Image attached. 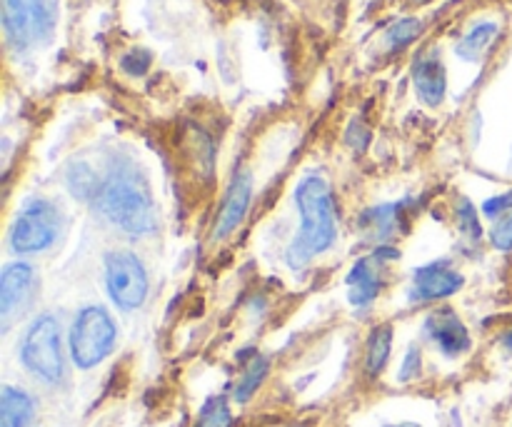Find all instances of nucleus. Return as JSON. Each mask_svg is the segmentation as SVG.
I'll list each match as a JSON object with an SVG mask.
<instances>
[{
    "instance_id": "b1692460",
    "label": "nucleus",
    "mask_w": 512,
    "mask_h": 427,
    "mask_svg": "<svg viewBox=\"0 0 512 427\" xmlns=\"http://www.w3.org/2000/svg\"><path fill=\"white\" fill-rule=\"evenodd\" d=\"M120 65H123L125 73H130V75H143L145 70H148V65H150V53H148V50L135 48V50H130V53L123 55V60H120Z\"/></svg>"
},
{
    "instance_id": "ddd939ff",
    "label": "nucleus",
    "mask_w": 512,
    "mask_h": 427,
    "mask_svg": "<svg viewBox=\"0 0 512 427\" xmlns=\"http://www.w3.org/2000/svg\"><path fill=\"white\" fill-rule=\"evenodd\" d=\"M400 203H388V205H373V208L365 210L358 218V233L365 243H380L385 245L388 238H393L400 228Z\"/></svg>"
},
{
    "instance_id": "dca6fc26",
    "label": "nucleus",
    "mask_w": 512,
    "mask_h": 427,
    "mask_svg": "<svg viewBox=\"0 0 512 427\" xmlns=\"http://www.w3.org/2000/svg\"><path fill=\"white\" fill-rule=\"evenodd\" d=\"M100 175L95 173L93 165H88L85 160H75L70 163V168L65 170V185L73 193V198L85 200V203H95L100 190Z\"/></svg>"
},
{
    "instance_id": "4468645a",
    "label": "nucleus",
    "mask_w": 512,
    "mask_h": 427,
    "mask_svg": "<svg viewBox=\"0 0 512 427\" xmlns=\"http://www.w3.org/2000/svg\"><path fill=\"white\" fill-rule=\"evenodd\" d=\"M378 263V258L358 260L353 265V270L348 273V278H345V283H348V298L355 308H368L378 298L380 288H383Z\"/></svg>"
},
{
    "instance_id": "5701e85b",
    "label": "nucleus",
    "mask_w": 512,
    "mask_h": 427,
    "mask_svg": "<svg viewBox=\"0 0 512 427\" xmlns=\"http://www.w3.org/2000/svg\"><path fill=\"white\" fill-rule=\"evenodd\" d=\"M420 373H423V353H420L418 345H410L403 358V365H400L398 380L400 383H410V380L420 378Z\"/></svg>"
},
{
    "instance_id": "cd10ccee",
    "label": "nucleus",
    "mask_w": 512,
    "mask_h": 427,
    "mask_svg": "<svg viewBox=\"0 0 512 427\" xmlns=\"http://www.w3.org/2000/svg\"><path fill=\"white\" fill-rule=\"evenodd\" d=\"M375 258H378V260H395V258H400V253L395 248H388V245H380L378 253H375Z\"/></svg>"
},
{
    "instance_id": "1a4fd4ad",
    "label": "nucleus",
    "mask_w": 512,
    "mask_h": 427,
    "mask_svg": "<svg viewBox=\"0 0 512 427\" xmlns=\"http://www.w3.org/2000/svg\"><path fill=\"white\" fill-rule=\"evenodd\" d=\"M460 288H463V275L455 273L448 260H435V263L415 270V280L408 298L413 303H428V300L450 298Z\"/></svg>"
},
{
    "instance_id": "6ab92c4d",
    "label": "nucleus",
    "mask_w": 512,
    "mask_h": 427,
    "mask_svg": "<svg viewBox=\"0 0 512 427\" xmlns=\"http://www.w3.org/2000/svg\"><path fill=\"white\" fill-rule=\"evenodd\" d=\"M268 370H270L268 358H263V355H255V358L245 365V373L240 375L238 385H235V400H238V403H248V400L255 395V390L263 385Z\"/></svg>"
},
{
    "instance_id": "f257e3e1",
    "label": "nucleus",
    "mask_w": 512,
    "mask_h": 427,
    "mask_svg": "<svg viewBox=\"0 0 512 427\" xmlns=\"http://www.w3.org/2000/svg\"><path fill=\"white\" fill-rule=\"evenodd\" d=\"M100 213L125 233L148 235L158 228V210L143 170L128 158H115L108 173L100 180L98 198Z\"/></svg>"
},
{
    "instance_id": "9d476101",
    "label": "nucleus",
    "mask_w": 512,
    "mask_h": 427,
    "mask_svg": "<svg viewBox=\"0 0 512 427\" xmlns=\"http://www.w3.org/2000/svg\"><path fill=\"white\" fill-rule=\"evenodd\" d=\"M425 335L433 340L448 358H458V355L470 350V333L465 328L463 320L455 315L453 308H440L428 315L425 320Z\"/></svg>"
},
{
    "instance_id": "2eb2a0df",
    "label": "nucleus",
    "mask_w": 512,
    "mask_h": 427,
    "mask_svg": "<svg viewBox=\"0 0 512 427\" xmlns=\"http://www.w3.org/2000/svg\"><path fill=\"white\" fill-rule=\"evenodd\" d=\"M35 403L25 390L3 385L0 390V427H28L33 423Z\"/></svg>"
},
{
    "instance_id": "7c9ffc66",
    "label": "nucleus",
    "mask_w": 512,
    "mask_h": 427,
    "mask_svg": "<svg viewBox=\"0 0 512 427\" xmlns=\"http://www.w3.org/2000/svg\"><path fill=\"white\" fill-rule=\"evenodd\" d=\"M418 3H428V0H418Z\"/></svg>"
},
{
    "instance_id": "412c9836",
    "label": "nucleus",
    "mask_w": 512,
    "mask_h": 427,
    "mask_svg": "<svg viewBox=\"0 0 512 427\" xmlns=\"http://www.w3.org/2000/svg\"><path fill=\"white\" fill-rule=\"evenodd\" d=\"M458 228L470 243H478L483 238V228H480V220H478V210L470 200H460L458 203Z\"/></svg>"
},
{
    "instance_id": "20e7f679",
    "label": "nucleus",
    "mask_w": 512,
    "mask_h": 427,
    "mask_svg": "<svg viewBox=\"0 0 512 427\" xmlns=\"http://www.w3.org/2000/svg\"><path fill=\"white\" fill-rule=\"evenodd\" d=\"M115 340L118 328L108 310L90 305L80 310L70 330V358L80 370H90L113 353Z\"/></svg>"
},
{
    "instance_id": "393cba45",
    "label": "nucleus",
    "mask_w": 512,
    "mask_h": 427,
    "mask_svg": "<svg viewBox=\"0 0 512 427\" xmlns=\"http://www.w3.org/2000/svg\"><path fill=\"white\" fill-rule=\"evenodd\" d=\"M490 238H493V245L498 250H512V215L510 218L500 220V223L495 225L493 233H490Z\"/></svg>"
},
{
    "instance_id": "f8f14e48",
    "label": "nucleus",
    "mask_w": 512,
    "mask_h": 427,
    "mask_svg": "<svg viewBox=\"0 0 512 427\" xmlns=\"http://www.w3.org/2000/svg\"><path fill=\"white\" fill-rule=\"evenodd\" d=\"M413 83L418 90L420 100L430 108L443 103L445 98V65L438 53L420 55L413 68Z\"/></svg>"
},
{
    "instance_id": "bb28decb",
    "label": "nucleus",
    "mask_w": 512,
    "mask_h": 427,
    "mask_svg": "<svg viewBox=\"0 0 512 427\" xmlns=\"http://www.w3.org/2000/svg\"><path fill=\"white\" fill-rule=\"evenodd\" d=\"M345 138H348V143L353 145L355 150H365V148H368L370 133H368V128H365L363 123H358V120H355V123L350 125V130H348V135H345Z\"/></svg>"
},
{
    "instance_id": "f03ea898",
    "label": "nucleus",
    "mask_w": 512,
    "mask_h": 427,
    "mask_svg": "<svg viewBox=\"0 0 512 427\" xmlns=\"http://www.w3.org/2000/svg\"><path fill=\"white\" fill-rule=\"evenodd\" d=\"M295 203L300 210V233L288 248L290 268H305L310 258L333 248L338 238V210L328 180L310 175L295 190Z\"/></svg>"
},
{
    "instance_id": "0eeeda50",
    "label": "nucleus",
    "mask_w": 512,
    "mask_h": 427,
    "mask_svg": "<svg viewBox=\"0 0 512 427\" xmlns=\"http://www.w3.org/2000/svg\"><path fill=\"white\" fill-rule=\"evenodd\" d=\"M105 283L110 298L123 310H135L148 298V275L133 253H110L105 258Z\"/></svg>"
},
{
    "instance_id": "a878e982",
    "label": "nucleus",
    "mask_w": 512,
    "mask_h": 427,
    "mask_svg": "<svg viewBox=\"0 0 512 427\" xmlns=\"http://www.w3.org/2000/svg\"><path fill=\"white\" fill-rule=\"evenodd\" d=\"M510 208H512V190H510V193L498 195V198L485 200L483 213L488 215V218H498V215H503L505 210H510Z\"/></svg>"
},
{
    "instance_id": "c756f323",
    "label": "nucleus",
    "mask_w": 512,
    "mask_h": 427,
    "mask_svg": "<svg viewBox=\"0 0 512 427\" xmlns=\"http://www.w3.org/2000/svg\"><path fill=\"white\" fill-rule=\"evenodd\" d=\"M385 427H420V425H413V423H403V425H385Z\"/></svg>"
},
{
    "instance_id": "39448f33",
    "label": "nucleus",
    "mask_w": 512,
    "mask_h": 427,
    "mask_svg": "<svg viewBox=\"0 0 512 427\" xmlns=\"http://www.w3.org/2000/svg\"><path fill=\"white\" fill-rule=\"evenodd\" d=\"M20 360L25 370L43 383H60L65 373L63 338H60V323L53 315H40L30 325L20 345Z\"/></svg>"
},
{
    "instance_id": "423d86ee",
    "label": "nucleus",
    "mask_w": 512,
    "mask_h": 427,
    "mask_svg": "<svg viewBox=\"0 0 512 427\" xmlns=\"http://www.w3.org/2000/svg\"><path fill=\"white\" fill-rule=\"evenodd\" d=\"M60 233V213L53 203L33 198L23 205L10 228V248L18 255L40 253L55 243Z\"/></svg>"
},
{
    "instance_id": "6e6552de",
    "label": "nucleus",
    "mask_w": 512,
    "mask_h": 427,
    "mask_svg": "<svg viewBox=\"0 0 512 427\" xmlns=\"http://www.w3.org/2000/svg\"><path fill=\"white\" fill-rule=\"evenodd\" d=\"M35 290V270L25 263H10L0 275V320L3 330L10 328L13 318L23 313L30 303V295Z\"/></svg>"
},
{
    "instance_id": "a211bd4d",
    "label": "nucleus",
    "mask_w": 512,
    "mask_h": 427,
    "mask_svg": "<svg viewBox=\"0 0 512 427\" xmlns=\"http://www.w3.org/2000/svg\"><path fill=\"white\" fill-rule=\"evenodd\" d=\"M495 35H498V25L495 23L475 25V28L470 30V33L458 43V55L463 60L475 63V60H480V55L490 48V43L495 40Z\"/></svg>"
},
{
    "instance_id": "4be33fe9",
    "label": "nucleus",
    "mask_w": 512,
    "mask_h": 427,
    "mask_svg": "<svg viewBox=\"0 0 512 427\" xmlns=\"http://www.w3.org/2000/svg\"><path fill=\"white\" fill-rule=\"evenodd\" d=\"M420 30H423V23H420L418 18H405L398 20V23L388 30L385 40H388L390 48H403V45L413 43V40L418 38Z\"/></svg>"
},
{
    "instance_id": "7ed1b4c3",
    "label": "nucleus",
    "mask_w": 512,
    "mask_h": 427,
    "mask_svg": "<svg viewBox=\"0 0 512 427\" xmlns=\"http://www.w3.org/2000/svg\"><path fill=\"white\" fill-rule=\"evenodd\" d=\"M58 20V0H3L5 38L15 50L48 43Z\"/></svg>"
},
{
    "instance_id": "aec40b11",
    "label": "nucleus",
    "mask_w": 512,
    "mask_h": 427,
    "mask_svg": "<svg viewBox=\"0 0 512 427\" xmlns=\"http://www.w3.org/2000/svg\"><path fill=\"white\" fill-rule=\"evenodd\" d=\"M233 425V415H230L225 398H208L200 408L198 425L195 427H230Z\"/></svg>"
},
{
    "instance_id": "c85d7f7f",
    "label": "nucleus",
    "mask_w": 512,
    "mask_h": 427,
    "mask_svg": "<svg viewBox=\"0 0 512 427\" xmlns=\"http://www.w3.org/2000/svg\"><path fill=\"white\" fill-rule=\"evenodd\" d=\"M505 345H508V348L512 350V333H508V335H505Z\"/></svg>"
},
{
    "instance_id": "f3484780",
    "label": "nucleus",
    "mask_w": 512,
    "mask_h": 427,
    "mask_svg": "<svg viewBox=\"0 0 512 427\" xmlns=\"http://www.w3.org/2000/svg\"><path fill=\"white\" fill-rule=\"evenodd\" d=\"M390 350H393V328L390 325H378L368 338V350H365V368L370 375H380L388 365Z\"/></svg>"
},
{
    "instance_id": "9b49d317",
    "label": "nucleus",
    "mask_w": 512,
    "mask_h": 427,
    "mask_svg": "<svg viewBox=\"0 0 512 427\" xmlns=\"http://www.w3.org/2000/svg\"><path fill=\"white\" fill-rule=\"evenodd\" d=\"M250 195H253V178H250V173H245V170L243 173H235L233 183H230L228 193H225L218 220H215L213 240H225L243 223L245 213H248Z\"/></svg>"
}]
</instances>
